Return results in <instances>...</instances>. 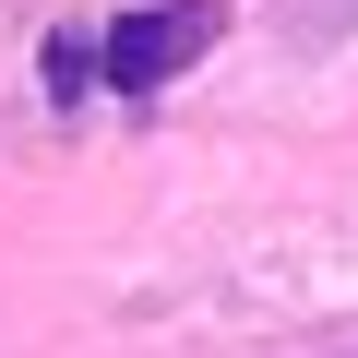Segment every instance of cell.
Wrapping results in <instances>:
<instances>
[{
  "label": "cell",
  "mask_w": 358,
  "mask_h": 358,
  "mask_svg": "<svg viewBox=\"0 0 358 358\" xmlns=\"http://www.w3.org/2000/svg\"><path fill=\"white\" fill-rule=\"evenodd\" d=\"M215 36H227L215 0H143V13H120V24L96 36V84H108V96H167Z\"/></svg>",
  "instance_id": "1"
}]
</instances>
